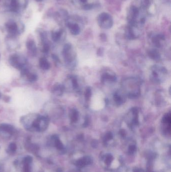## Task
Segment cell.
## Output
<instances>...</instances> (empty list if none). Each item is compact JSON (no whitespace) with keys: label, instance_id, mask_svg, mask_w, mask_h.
Listing matches in <instances>:
<instances>
[{"label":"cell","instance_id":"cell-27","mask_svg":"<svg viewBox=\"0 0 171 172\" xmlns=\"http://www.w3.org/2000/svg\"><path fill=\"white\" fill-rule=\"evenodd\" d=\"M17 149V146L16 144L14 142H11L9 144L7 149V152L9 154H14V153H16Z\"/></svg>","mask_w":171,"mask_h":172},{"label":"cell","instance_id":"cell-17","mask_svg":"<svg viewBox=\"0 0 171 172\" xmlns=\"http://www.w3.org/2000/svg\"><path fill=\"white\" fill-rule=\"evenodd\" d=\"M165 37L163 34H158L154 36L152 38V42L154 46L158 48L162 46V42L165 40Z\"/></svg>","mask_w":171,"mask_h":172},{"label":"cell","instance_id":"cell-2","mask_svg":"<svg viewBox=\"0 0 171 172\" xmlns=\"http://www.w3.org/2000/svg\"><path fill=\"white\" fill-rule=\"evenodd\" d=\"M100 162L102 168L112 172L120 171L124 164L122 157L117 153L111 151L102 152L100 154Z\"/></svg>","mask_w":171,"mask_h":172},{"label":"cell","instance_id":"cell-37","mask_svg":"<svg viewBox=\"0 0 171 172\" xmlns=\"http://www.w3.org/2000/svg\"><path fill=\"white\" fill-rule=\"evenodd\" d=\"M37 1H40L41 0H37Z\"/></svg>","mask_w":171,"mask_h":172},{"label":"cell","instance_id":"cell-23","mask_svg":"<svg viewBox=\"0 0 171 172\" xmlns=\"http://www.w3.org/2000/svg\"><path fill=\"white\" fill-rule=\"evenodd\" d=\"M65 90V88L64 86L60 84H56L54 86L52 92L54 94L57 96H61L63 94Z\"/></svg>","mask_w":171,"mask_h":172},{"label":"cell","instance_id":"cell-18","mask_svg":"<svg viewBox=\"0 0 171 172\" xmlns=\"http://www.w3.org/2000/svg\"><path fill=\"white\" fill-rule=\"evenodd\" d=\"M162 91H158L155 95V101L158 106H162L166 103L165 97Z\"/></svg>","mask_w":171,"mask_h":172},{"label":"cell","instance_id":"cell-31","mask_svg":"<svg viewBox=\"0 0 171 172\" xmlns=\"http://www.w3.org/2000/svg\"><path fill=\"white\" fill-rule=\"evenodd\" d=\"M149 3V0H141V5L143 8H147L148 6Z\"/></svg>","mask_w":171,"mask_h":172},{"label":"cell","instance_id":"cell-15","mask_svg":"<svg viewBox=\"0 0 171 172\" xmlns=\"http://www.w3.org/2000/svg\"><path fill=\"white\" fill-rule=\"evenodd\" d=\"M117 80L116 74L112 72L108 71L104 73L101 76V81L103 83H115Z\"/></svg>","mask_w":171,"mask_h":172},{"label":"cell","instance_id":"cell-3","mask_svg":"<svg viewBox=\"0 0 171 172\" xmlns=\"http://www.w3.org/2000/svg\"><path fill=\"white\" fill-rule=\"evenodd\" d=\"M140 81L136 78H127L122 83V89L125 91L126 96L130 99H136L141 94Z\"/></svg>","mask_w":171,"mask_h":172},{"label":"cell","instance_id":"cell-11","mask_svg":"<svg viewBox=\"0 0 171 172\" xmlns=\"http://www.w3.org/2000/svg\"><path fill=\"white\" fill-rule=\"evenodd\" d=\"M15 132V128L10 124L7 123L0 124V136L3 138H10L13 136Z\"/></svg>","mask_w":171,"mask_h":172},{"label":"cell","instance_id":"cell-9","mask_svg":"<svg viewBox=\"0 0 171 172\" xmlns=\"http://www.w3.org/2000/svg\"><path fill=\"white\" fill-rule=\"evenodd\" d=\"M97 21L99 26L104 29H110L113 25L112 17L108 13H101L97 17Z\"/></svg>","mask_w":171,"mask_h":172},{"label":"cell","instance_id":"cell-4","mask_svg":"<svg viewBox=\"0 0 171 172\" xmlns=\"http://www.w3.org/2000/svg\"><path fill=\"white\" fill-rule=\"evenodd\" d=\"M168 75V71L165 67L155 65L152 67L151 80L156 83H160L165 81Z\"/></svg>","mask_w":171,"mask_h":172},{"label":"cell","instance_id":"cell-20","mask_svg":"<svg viewBox=\"0 0 171 172\" xmlns=\"http://www.w3.org/2000/svg\"><path fill=\"white\" fill-rule=\"evenodd\" d=\"M69 118L71 123H75L77 122L79 118V113L78 110L74 108L71 109L69 112Z\"/></svg>","mask_w":171,"mask_h":172},{"label":"cell","instance_id":"cell-35","mask_svg":"<svg viewBox=\"0 0 171 172\" xmlns=\"http://www.w3.org/2000/svg\"><path fill=\"white\" fill-rule=\"evenodd\" d=\"M52 57H53V59H54L55 61H56V62H58V61H59V59H58V57H57V56L56 55H52Z\"/></svg>","mask_w":171,"mask_h":172},{"label":"cell","instance_id":"cell-22","mask_svg":"<svg viewBox=\"0 0 171 172\" xmlns=\"http://www.w3.org/2000/svg\"><path fill=\"white\" fill-rule=\"evenodd\" d=\"M148 53L149 57L154 61H158L161 60V54L157 50L152 49V50L148 51Z\"/></svg>","mask_w":171,"mask_h":172},{"label":"cell","instance_id":"cell-36","mask_svg":"<svg viewBox=\"0 0 171 172\" xmlns=\"http://www.w3.org/2000/svg\"><path fill=\"white\" fill-rule=\"evenodd\" d=\"M82 3H86L87 2V0H80Z\"/></svg>","mask_w":171,"mask_h":172},{"label":"cell","instance_id":"cell-8","mask_svg":"<svg viewBox=\"0 0 171 172\" xmlns=\"http://www.w3.org/2000/svg\"><path fill=\"white\" fill-rule=\"evenodd\" d=\"M9 62L12 67L19 70H22L23 68H25V67L27 62L25 57L22 55L17 53L11 56L9 59Z\"/></svg>","mask_w":171,"mask_h":172},{"label":"cell","instance_id":"cell-21","mask_svg":"<svg viewBox=\"0 0 171 172\" xmlns=\"http://www.w3.org/2000/svg\"><path fill=\"white\" fill-rule=\"evenodd\" d=\"M27 48L33 56H35L37 53V47L35 43L32 40H29L27 42Z\"/></svg>","mask_w":171,"mask_h":172},{"label":"cell","instance_id":"cell-28","mask_svg":"<svg viewBox=\"0 0 171 172\" xmlns=\"http://www.w3.org/2000/svg\"><path fill=\"white\" fill-rule=\"evenodd\" d=\"M62 34V31L61 30L54 31L52 34V38L54 41H58L59 40V39H60Z\"/></svg>","mask_w":171,"mask_h":172},{"label":"cell","instance_id":"cell-1","mask_svg":"<svg viewBox=\"0 0 171 172\" xmlns=\"http://www.w3.org/2000/svg\"><path fill=\"white\" fill-rule=\"evenodd\" d=\"M49 118L38 114H29L24 115L20 118V122L24 128L31 132L45 131L49 124Z\"/></svg>","mask_w":171,"mask_h":172},{"label":"cell","instance_id":"cell-10","mask_svg":"<svg viewBox=\"0 0 171 172\" xmlns=\"http://www.w3.org/2000/svg\"><path fill=\"white\" fill-rule=\"evenodd\" d=\"M92 162V159L90 156L84 154H79V156L77 155L76 157L73 159V164L80 168L90 165Z\"/></svg>","mask_w":171,"mask_h":172},{"label":"cell","instance_id":"cell-38","mask_svg":"<svg viewBox=\"0 0 171 172\" xmlns=\"http://www.w3.org/2000/svg\"><path fill=\"white\" fill-rule=\"evenodd\" d=\"M0 97H1V94H0Z\"/></svg>","mask_w":171,"mask_h":172},{"label":"cell","instance_id":"cell-34","mask_svg":"<svg viewBox=\"0 0 171 172\" xmlns=\"http://www.w3.org/2000/svg\"><path fill=\"white\" fill-rule=\"evenodd\" d=\"M103 50L102 48H100L99 50H98V51H97V55L99 56H101L103 54Z\"/></svg>","mask_w":171,"mask_h":172},{"label":"cell","instance_id":"cell-24","mask_svg":"<svg viewBox=\"0 0 171 172\" xmlns=\"http://www.w3.org/2000/svg\"><path fill=\"white\" fill-rule=\"evenodd\" d=\"M39 66L42 70L45 71L49 70L51 67L50 62L47 61L46 58L44 57H42L39 60Z\"/></svg>","mask_w":171,"mask_h":172},{"label":"cell","instance_id":"cell-12","mask_svg":"<svg viewBox=\"0 0 171 172\" xmlns=\"http://www.w3.org/2000/svg\"><path fill=\"white\" fill-rule=\"evenodd\" d=\"M50 144L52 147L55 148L57 152L60 153H65L66 151L65 146L63 142L59 138L57 135H53L50 138Z\"/></svg>","mask_w":171,"mask_h":172},{"label":"cell","instance_id":"cell-5","mask_svg":"<svg viewBox=\"0 0 171 172\" xmlns=\"http://www.w3.org/2000/svg\"><path fill=\"white\" fill-rule=\"evenodd\" d=\"M62 55L67 66L70 68L74 67L75 66L76 54L70 44L67 43L64 46Z\"/></svg>","mask_w":171,"mask_h":172},{"label":"cell","instance_id":"cell-29","mask_svg":"<svg viewBox=\"0 0 171 172\" xmlns=\"http://www.w3.org/2000/svg\"><path fill=\"white\" fill-rule=\"evenodd\" d=\"M91 94H92V91L91 88L88 87L86 89V92H85V98L86 101H90L91 97Z\"/></svg>","mask_w":171,"mask_h":172},{"label":"cell","instance_id":"cell-32","mask_svg":"<svg viewBox=\"0 0 171 172\" xmlns=\"http://www.w3.org/2000/svg\"><path fill=\"white\" fill-rule=\"evenodd\" d=\"M93 7H94L93 4H86L83 5V9L86 10H89L92 9Z\"/></svg>","mask_w":171,"mask_h":172},{"label":"cell","instance_id":"cell-25","mask_svg":"<svg viewBox=\"0 0 171 172\" xmlns=\"http://www.w3.org/2000/svg\"><path fill=\"white\" fill-rule=\"evenodd\" d=\"M113 135L111 132H107L103 137V142L106 145L108 146L113 142Z\"/></svg>","mask_w":171,"mask_h":172},{"label":"cell","instance_id":"cell-16","mask_svg":"<svg viewBox=\"0 0 171 172\" xmlns=\"http://www.w3.org/2000/svg\"><path fill=\"white\" fill-rule=\"evenodd\" d=\"M125 94L120 91H117L113 94V100L115 104L117 106H120L126 102V98Z\"/></svg>","mask_w":171,"mask_h":172},{"label":"cell","instance_id":"cell-6","mask_svg":"<svg viewBox=\"0 0 171 172\" xmlns=\"http://www.w3.org/2000/svg\"><path fill=\"white\" fill-rule=\"evenodd\" d=\"M139 110L137 107H133L126 115V122L131 129H133L139 125Z\"/></svg>","mask_w":171,"mask_h":172},{"label":"cell","instance_id":"cell-14","mask_svg":"<svg viewBox=\"0 0 171 172\" xmlns=\"http://www.w3.org/2000/svg\"><path fill=\"white\" fill-rule=\"evenodd\" d=\"M171 117L170 113L165 114L162 119L163 132L166 135H170L171 132Z\"/></svg>","mask_w":171,"mask_h":172},{"label":"cell","instance_id":"cell-7","mask_svg":"<svg viewBox=\"0 0 171 172\" xmlns=\"http://www.w3.org/2000/svg\"><path fill=\"white\" fill-rule=\"evenodd\" d=\"M20 172H33V158L29 155L24 156L18 162Z\"/></svg>","mask_w":171,"mask_h":172},{"label":"cell","instance_id":"cell-26","mask_svg":"<svg viewBox=\"0 0 171 172\" xmlns=\"http://www.w3.org/2000/svg\"><path fill=\"white\" fill-rule=\"evenodd\" d=\"M6 27L10 33L12 34H15L18 31L17 25L14 22H9L6 24Z\"/></svg>","mask_w":171,"mask_h":172},{"label":"cell","instance_id":"cell-33","mask_svg":"<svg viewBox=\"0 0 171 172\" xmlns=\"http://www.w3.org/2000/svg\"><path fill=\"white\" fill-rule=\"evenodd\" d=\"M89 124H90V118L88 116H86V119L84 120V123L82 125L84 127H87Z\"/></svg>","mask_w":171,"mask_h":172},{"label":"cell","instance_id":"cell-30","mask_svg":"<svg viewBox=\"0 0 171 172\" xmlns=\"http://www.w3.org/2000/svg\"><path fill=\"white\" fill-rule=\"evenodd\" d=\"M11 6L12 10L14 11H17V9L19 7V3H18V0H11Z\"/></svg>","mask_w":171,"mask_h":172},{"label":"cell","instance_id":"cell-19","mask_svg":"<svg viewBox=\"0 0 171 172\" xmlns=\"http://www.w3.org/2000/svg\"><path fill=\"white\" fill-rule=\"evenodd\" d=\"M67 26L70 30V31L71 34H73L74 35H78L80 32V28L77 24L68 22L67 24Z\"/></svg>","mask_w":171,"mask_h":172},{"label":"cell","instance_id":"cell-39","mask_svg":"<svg viewBox=\"0 0 171 172\" xmlns=\"http://www.w3.org/2000/svg\"></svg>","mask_w":171,"mask_h":172},{"label":"cell","instance_id":"cell-13","mask_svg":"<svg viewBox=\"0 0 171 172\" xmlns=\"http://www.w3.org/2000/svg\"><path fill=\"white\" fill-rule=\"evenodd\" d=\"M139 15V9L137 7H131L128 12L127 15V20L131 25H139L137 22V18Z\"/></svg>","mask_w":171,"mask_h":172}]
</instances>
